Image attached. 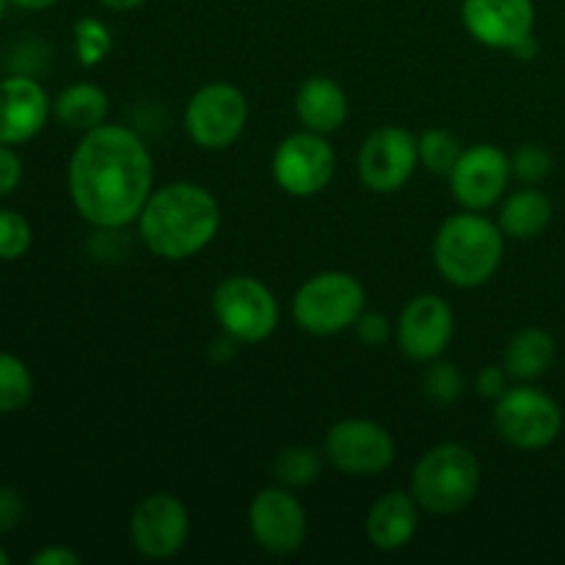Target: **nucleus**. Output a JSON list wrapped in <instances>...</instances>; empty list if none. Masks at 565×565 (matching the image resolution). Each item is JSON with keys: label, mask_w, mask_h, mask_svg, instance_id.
<instances>
[{"label": "nucleus", "mask_w": 565, "mask_h": 565, "mask_svg": "<svg viewBox=\"0 0 565 565\" xmlns=\"http://www.w3.org/2000/svg\"><path fill=\"white\" fill-rule=\"evenodd\" d=\"M154 163L136 130L99 125L83 132L66 171L70 199L97 230H121L141 215L152 196Z\"/></svg>", "instance_id": "obj_1"}, {"label": "nucleus", "mask_w": 565, "mask_h": 565, "mask_svg": "<svg viewBox=\"0 0 565 565\" xmlns=\"http://www.w3.org/2000/svg\"><path fill=\"white\" fill-rule=\"evenodd\" d=\"M221 230L218 199L196 182H171L152 191L138 215V235L154 257H196Z\"/></svg>", "instance_id": "obj_2"}, {"label": "nucleus", "mask_w": 565, "mask_h": 565, "mask_svg": "<svg viewBox=\"0 0 565 565\" xmlns=\"http://www.w3.org/2000/svg\"><path fill=\"white\" fill-rule=\"evenodd\" d=\"M505 254V235L500 224L467 210L450 215L434 241V263L450 285L472 290L486 285L500 270Z\"/></svg>", "instance_id": "obj_3"}, {"label": "nucleus", "mask_w": 565, "mask_h": 565, "mask_svg": "<svg viewBox=\"0 0 565 565\" xmlns=\"http://www.w3.org/2000/svg\"><path fill=\"white\" fill-rule=\"evenodd\" d=\"M480 461L469 447L458 441L436 445L414 463L412 494L423 511L452 516L472 505L480 491Z\"/></svg>", "instance_id": "obj_4"}, {"label": "nucleus", "mask_w": 565, "mask_h": 565, "mask_svg": "<svg viewBox=\"0 0 565 565\" xmlns=\"http://www.w3.org/2000/svg\"><path fill=\"white\" fill-rule=\"evenodd\" d=\"M364 312L362 281L345 270H323L292 296V320L315 337H331L356 326Z\"/></svg>", "instance_id": "obj_5"}, {"label": "nucleus", "mask_w": 565, "mask_h": 565, "mask_svg": "<svg viewBox=\"0 0 565 565\" xmlns=\"http://www.w3.org/2000/svg\"><path fill=\"white\" fill-rule=\"evenodd\" d=\"M213 315L241 345L265 342L279 326V301L254 276H230L213 292Z\"/></svg>", "instance_id": "obj_6"}, {"label": "nucleus", "mask_w": 565, "mask_h": 565, "mask_svg": "<svg viewBox=\"0 0 565 565\" xmlns=\"http://www.w3.org/2000/svg\"><path fill=\"white\" fill-rule=\"evenodd\" d=\"M494 428L519 450H544L561 436L563 412L546 392L535 386H513L497 397Z\"/></svg>", "instance_id": "obj_7"}, {"label": "nucleus", "mask_w": 565, "mask_h": 565, "mask_svg": "<svg viewBox=\"0 0 565 565\" xmlns=\"http://www.w3.org/2000/svg\"><path fill=\"white\" fill-rule=\"evenodd\" d=\"M246 94L224 81L202 86L185 105V130L202 149L232 147L246 130Z\"/></svg>", "instance_id": "obj_8"}, {"label": "nucleus", "mask_w": 565, "mask_h": 565, "mask_svg": "<svg viewBox=\"0 0 565 565\" xmlns=\"http://www.w3.org/2000/svg\"><path fill=\"white\" fill-rule=\"evenodd\" d=\"M326 458L334 469L351 478H373L395 463L397 445L384 425L364 417L337 423L326 434Z\"/></svg>", "instance_id": "obj_9"}, {"label": "nucleus", "mask_w": 565, "mask_h": 565, "mask_svg": "<svg viewBox=\"0 0 565 565\" xmlns=\"http://www.w3.org/2000/svg\"><path fill=\"white\" fill-rule=\"evenodd\" d=\"M188 539H191V513L180 497L154 491L132 508V550L147 561H169V557L180 555Z\"/></svg>", "instance_id": "obj_10"}, {"label": "nucleus", "mask_w": 565, "mask_h": 565, "mask_svg": "<svg viewBox=\"0 0 565 565\" xmlns=\"http://www.w3.org/2000/svg\"><path fill=\"white\" fill-rule=\"evenodd\" d=\"M270 169H274L276 185L290 196H318L334 180L337 154L320 132H292L276 147Z\"/></svg>", "instance_id": "obj_11"}, {"label": "nucleus", "mask_w": 565, "mask_h": 565, "mask_svg": "<svg viewBox=\"0 0 565 565\" xmlns=\"http://www.w3.org/2000/svg\"><path fill=\"white\" fill-rule=\"evenodd\" d=\"M419 163L417 138L395 125L379 127L359 149V180L373 193H395Z\"/></svg>", "instance_id": "obj_12"}, {"label": "nucleus", "mask_w": 565, "mask_h": 565, "mask_svg": "<svg viewBox=\"0 0 565 565\" xmlns=\"http://www.w3.org/2000/svg\"><path fill=\"white\" fill-rule=\"evenodd\" d=\"M248 530L265 552L287 557L307 541V511L287 486L263 489L248 505Z\"/></svg>", "instance_id": "obj_13"}, {"label": "nucleus", "mask_w": 565, "mask_h": 565, "mask_svg": "<svg viewBox=\"0 0 565 565\" xmlns=\"http://www.w3.org/2000/svg\"><path fill=\"white\" fill-rule=\"evenodd\" d=\"M511 158L494 143H475L463 149L456 169L450 171V191L452 199L463 210H483L494 207L505 193L508 180H511Z\"/></svg>", "instance_id": "obj_14"}, {"label": "nucleus", "mask_w": 565, "mask_h": 565, "mask_svg": "<svg viewBox=\"0 0 565 565\" xmlns=\"http://www.w3.org/2000/svg\"><path fill=\"white\" fill-rule=\"evenodd\" d=\"M456 331L450 303L441 296L425 292L412 298L397 320V345L412 362H434L447 351Z\"/></svg>", "instance_id": "obj_15"}, {"label": "nucleus", "mask_w": 565, "mask_h": 565, "mask_svg": "<svg viewBox=\"0 0 565 565\" xmlns=\"http://www.w3.org/2000/svg\"><path fill=\"white\" fill-rule=\"evenodd\" d=\"M461 20L475 42L491 50H513L533 36L535 6L533 0H463Z\"/></svg>", "instance_id": "obj_16"}, {"label": "nucleus", "mask_w": 565, "mask_h": 565, "mask_svg": "<svg viewBox=\"0 0 565 565\" xmlns=\"http://www.w3.org/2000/svg\"><path fill=\"white\" fill-rule=\"evenodd\" d=\"M53 114L47 92L31 75L0 81V143H25L36 138Z\"/></svg>", "instance_id": "obj_17"}, {"label": "nucleus", "mask_w": 565, "mask_h": 565, "mask_svg": "<svg viewBox=\"0 0 565 565\" xmlns=\"http://www.w3.org/2000/svg\"><path fill=\"white\" fill-rule=\"evenodd\" d=\"M419 527V505L412 491H386L367 511L364 535L381 552H397L412 544Z\"/></svg>", "instance_id": "obj_18"}, {"label": "nucleus", "mask_w": 565, "mask_h": 565, "mask_svg": "<svg viewBox=\"0 0 565 565\" xmlns=\"http://www.w3.org/2000/svg\"><path fill=\"white\" fill-rule=\"evenodd\" d=\"M296 116L303 125V130L331 136L348 119V94L331 77H309V81L301 83L296 94Z\"/></svg>", "instance_id": "obj_19"}, {"label": "nucleus", "mask_w": 565, "mask_h": 565, "mask_svg": "<svg viewBox=\"0 0 565 565\" xmlns=\"http://www.w3.org/2000/svg\"><path fill=\"white\" fill-rule=\"evenodd\" d=\"M108 110V94L99 86H94V83H75V86H66L64 92L53 99L55 119L77 132H88L94 130V127L105 125Z\"/></svg>", "instance_id": "obj_20"}, {"label": "nucleus", "mask_w": 565, "mask_h": 565, "mask_svg": "<svg viewBox=\"0 0 565 565\" xmlns=\"http://www.w3.org/2000/svg\"><path fill=\"white\" fill-rule=\"evenodd\" d=\"M552 221V202L541 191H516L502 202L500 207V224L502 235L513 237V241H530L539 237L541 232L550 226Z\"/></svg>", "instance_id": "obj_21"}, {"label": "nucleus", "mask_w": 565, "mask_h": 565, "mask_svg": "<svg viewBox=\"0 0 565 565\" xmlns=\"http://www.w3.org/2000/svg\"><path fill=\"white\" fill-rule=\"evenodd\" d=\"M555 364V340L544 329H522L505 351V370L516 381H535Z\"/></svg>", "instance_id": "obj_22"}, {"label": "nucleus", "mask_w": 565, "mask_h": 565, "mask_svg": "<svg viewBox=\"0 0 565 565\" xmlns=\"http://www.w3.org/2000/svg\"><path fill=\"white\" fill-rule=\"evenodd\" d=\"M323 472V458L312 447H287L276 456L274 475L287 489H307Z\"/></svg>", "instance_id": "obj_23"}, {"label": "nucleus", "mask_w": 565, "mask_h": 565, "mask_svg": "<svg viewBox=\"0 0 565 565\" xmlns=\"http://www.w3.org/2000/svg\"><path fill=\"white\" fill-rule=\"evenodd\" d=\"M33 397V375L14 353H0V414L25 408Z\"/></svg>", "instance_id": "obj_24"}, {"label": "nucleus", "mask_w": 565, "mask_h": 565, "mask_svg": "<svg viewBox=\"0 0 565 565\" xmlns=\"http://www.w3.org/2000/svg\"><path fill=\"white\" fill-rule=\"evenodd\" d=\"M419 147V163L430 171V174L450 177V171L456 169L458 158L463 154V143L452 136L450 130H441V127H434V130H425L423 136L417 138Z\"/></svg>", "instance_id": "obj_25"}, {"label": "nucleus", "mask_w": 565, "mask_h": 565, "mask_svg": "<svg viewBox=\"0 0 565 565\" xmlns=\"http://www.w3.org/2000/svg\"><path fill=\"white\" fill-rule=\"evenodd\" d=\"M114 39H110L108 25L97 17H83L75 22V53L83 66H97L108 58Z\"/></svg>", "instance_id": "obj_26"}, {"label": "nucleus", "mask_w": 565, "mask_h": 565, "mask_svg": "<svg viewBox=\"0 0 565 565\" xmlns=\"http://www.w3.org/2000/svg\"><path fill=\"white\" fill-rule=\"evenodd\" d=\"M430 367L425 370L423 375V390L425 395L434 403H441V406H450L458 397L463 395V375L461 370L452 362H441V359H434L428 362Z\"/></svg>", "instance_id": "obj_27"}, {"label": "nucleus", "mask_w": 565, "mask_h": 565, "mask_svg": "<svg viewBox=\"0 0 565 565\" xmlns=\"http://www.w3.org/2000/svg\"><path fill=\"white\" fill-rule=\"evenodd\" d=\"M31 243L33 230L25 215L17 213V210L0 207V259L14 263V259L25 257Z\"/></svg>", "instance_id": "obj_28"}, {"label": "nucleus", "mask_w": 565, "mask_h": 565, "mask_svg": "<svg viewBox=\"0 0 565 565\" xmlns=\"http://www.w3.org/2000/svg\"><path fill=\"white\" fill-rule=\"evenodd\" d=\"M511 171L522 182L546 180L552 171V154L544 147H539V143H524L511 158Z\"/></svg>", "instance_id": "obj_29"}, {"label": "nucleus", "mask_w": 565, "mask_h": 565, "mask_svg": "<svg viewBox=\"0 0 565 565\" xmlns=\"http://www.w3.org/2000/svg\"><path fill=\"white\" fill-rule=\"evenodd\" d=\"M356 337L359 342H364L367 348H381L392 340L395 329H392V320L384 312H362L356 320Z\"/></svg>", "instance_id": "obj_30"}, {"label": "nucleus", "mask_w": 565, "mask_h": 565, "mask_svg": "<svg viewBox=\"0 0 565 565\" xmlns=\"http://www.w3.org/2000/svg\"><path fill=\"white\" fill-rule=\"evenodd\" d=\"M22 513H25V502H22L20 491L0 486V535L20 527Z\"/></svg>", "instance_id": "obj_31"}, {"label": "nucleus", "mask_w": 565, "mask_h": 565, "mask_svg": "<svg viewBox=\"0 0 565 565\" xmlns=\"http://www.w3.org/2000/svg\"><path fill=\"white\" fill-rule=\"evenodd\" d=\"M22 182V160L9 143H0V199L14 193Z\"/></svg>", "instance_id": "obj_32"}, {"label": "nucleus", "mask_w": 565, "mask_h": 565, "mask_svg": "<svg viewBox=\"0 0 565 565\" xmlns=\"http://www.w3.org/2000/svg\"><path fill=\"white\" fill-rule=\"evenodd\" d=\"M475 390H478L480 397H489V401H497V397L505 395L508 390V370L497 367V364H489L478 373V381H475Z\"/></svg>", "instance_id": "obj_33"}, {"label": "nucleus", "mask_w": 565, "mask_h": 565, "mask_svg": "<svg viewBox=\"0 0 565 565\" xmlns=\"http://www.w3.org/2000/svg\"><path fill=\"white\" fill-rule=\"evenodd\" d=\"M31 565H81V555L70 546H44L31 557Z\"/></svg>", "instance_id": "obj_34"}, {"label": "nucleus", "mask_w": 565, "mask_h": 565, "mask_svg": "<svg viewBox=\"0 0 565 565\" xmlns=\"http://www.w3.org/2000/svg\"><path fill=\"white\" fill-rule=\"evenodd\" d=\"M237 345H241V342L232 340L230 334H224V337H221V340L210 342V359H213V362H218V364L230 362V359L235 356V348Z\"/></svg>", "instance_id": "obj_35"}, {"label": "nucleus", "mask_w": 565, "mask_h": 565, "mask_svg": "<svg viewBox=\"0 0 565 565\" xmlns=\"http://www.w3.org/2000/svg\"><path fill=\"white\" fill-rule=\"evenodd\" d=\"M9 3H14L17 9H25V11H44L58 6L61 0H9Z\"/></svg>", "instance_id": "obj_36"}, {"label": "nucleus", "mask_w": 565, "mask_h": 565, "mask_svg": "<svg viewBox=\"0 0 565 565\" xmlns=\"http://www.w3.org/2000/svg\"><path fill=\"white\" fill-rule=\"evenodd\" d=\"M99 3L110 11H132L138 9V6L147 3V0H99Z\"/></svg>", "instance_id": "obj_37"}, {"label": "nucleus", "mask_w": 565, "mask_h": 565, "mask_svg": "<svg viewBox=\"0 0 565 565\" xmlns=\"http://www.w3.org/2000/svg\"><path fill=\"white\" fill-rule=\"evenodd\" d=\"M535 50H539V44H535L533 36H527V39H524V42H519L516 47L511 50V53H516L522 61H530L535 55Z\"/></svg>", "instance_id": "obj_38"}, {"label": "nucleus", "mask_w": 565, "mask_h": 565, "mask_svg": "<svg viewBox=\"0 0 565 565\" xmlns=\"http://www.w3.org/2000/svg\"><path fill=\"white\" fill-rule=\"evenodd\" d=\"M9 563H11L9 552H6V550H0V565H9Z\"/></svg>", "instance_id": "obj_39"}, {"label": "nucleus", "mask_w": 565, "mask_h": 565, "mask_svg": "<svg viewBox=\"0 0 565 565\" xmlns=\"http://www.w3.org/2000/svg\"><path fill=\"white\" fill-rule=\"evenodd\" d=\"M6 3H9V0H0V22H3V14H6Z\"/></svg>", "instance_id": "obj_40"}]
</instances>
